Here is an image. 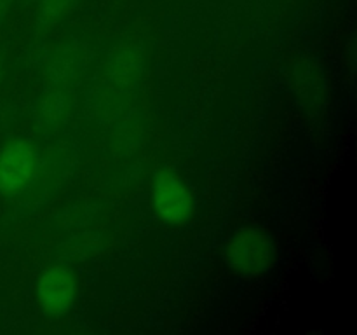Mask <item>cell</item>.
I'll return each instance as SVG.
<instances>
[{
	"mask_svg": "<svg viewBox=\"0 0 357 335\" xmlns=\"http://www.w3.org/2000/svg\"><path fill=\"white\" fill-rule=\"evenodd\" d=\"M227 265L244 278H255L271 269L275 257L274 243L257 229H239L223 251Z\"/></svg>",
	"mask_w": 357,
	"mask_h": 335,
	"instance_id": "6da1fadb",
	"label": "cell"
},
{
	"mask_svg": "<svg viewBox=\"0 0 357 335\" xmlns=\"http://www.w3.org/2000/svg\"><path fill=\"white\" fill-rule=\"evenodd\" d=\"M152 202L157 215L169 225H183L194 213L190 191L176 173L162 170L152 184Z\"/></svg>",
	"mask_w": 357,
	"mask_h": 335,
	"instance_id": "7a4b0ae2",
	"label": "cell"
},
{
	"mask_svg": "<svg viewBox=\"0 0 357 335\" xmlns=\"http://www.w3.org/2000/svg\"><path fill=\"white\" fill-rule=\"evenodd\" d=\"M37 150L26 140H14L0 150V194L26 187L37 173Z\"/></svg>",
	"mask_w": 357,
	"mask_h": 335,
	"instance_id": "3957f363",
	"label": "cell"
},
{
	"mask_svg": "<svg viewBox=\"0 0 357 335\" xmlns=\"http://www.w3.org/2000/svg\"><path fill=\"white\" fill-rule=\"evenodd\" d=\"M37 297L45 313L61 316L68 313L75 300V278L61 265L49 267L38 279Z\"/></svg>",
	"mask_w": 357,
	"mask_h": 335,
	"instance_id": "277c9868",
	"label": "cell"
},
{
	"mask_svg": "<svg viewBox=\"0 0 357 335\" xmlns=\"http://www.w3.org/2000/svg\"><path fill=\"white\" fill-rule=\"evenodd\" d=\"M70 0H44V14L47 17H56L63 13Z\"/></svg>",
	"mask_w": 357,
	"mask_h": 335,
	"instance_id": "5b68a950",
	"label": "cell"
}]
</instances>
